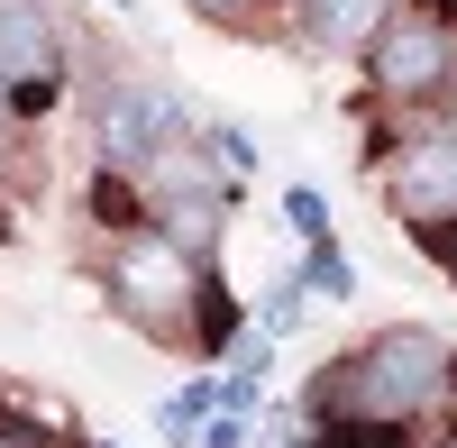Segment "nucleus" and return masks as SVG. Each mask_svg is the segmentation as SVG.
<instances>
[{
    "mask_svg": "<svg viewBox=\"0 0 457 448\" xmlns=\"http://www.w3.org/2000/svg\"><path fill=\"white\" fill-rule=\"evenodd\" d=\"M211 229H220V211H211L202 193H183V202L165 211V238H174L183 256H193V247H211Z\"/></svg>",
    "mask_w": 457,
    "mask_h": 448,
    "instance_id": "nucleus-8",
    "label": "nucleus"
},
{
    "mask_svg": "<svg viewBox=\"0 0 457 448\" xmlns=\"http://www.w3.org/2000/svg\"><path fill=\"white\" fill-rule=\"evenodd\" d=\"M439 256H448V275H457V220H448V238H439Z\"/></svg>",
    "mask_w": 457,
    "mask_h": 448,
    "instance_id": "nucleus-14",
    "label": "nucleus"
},
{
    "mask_svg": "<svg viewBox=\"0 0 457 448\" xmlns=\"http://www.w3.org/2000/svg\"><path fill=\"white\" fill-rule=\"evenodd\" d=\"M120 293H129V311H146V320H183V303H193V256H183L174 238L129 247L120 256Z\"/></svg>",
    "mask_w": 457,
    "mask_h": 448,
    "instance_id": "nucleus-4",
    "label": "nucleus"
},
{
    "mask_svg": "<svg viewBox=\"0 0 457 448\" xmlns=\"http://www.w3.org/2000/svg\"><path fill=\"white\" fill-rule=\"evenodd\" d=\"M448 64H457V46H448V28H439V19H394L385 37H375V83H385L394 101L448 83Z\"/></svg>",
    "mask_w": 457,
    "mask_h": 448,
    "instance_id": "nucleus-2",
    "label": "nucleus"
},
{
    "mask_svg": "<svg viewBox=\"0 0 457 448\" xmlns=\"http://www.w3.org/2000/svg\"><path fill=\"white\" fill-rule=\"evenodd\" d=\"M0 92H10V73H0Z\"/></svg>",
    "mask_w": 457,
    "mask_h": 448,
    "instance_id": "nucleus-17",
    "label": "nucleus"
},
{
    "mask_svg": "<svg viewBox=\"0 0 457 448\" xmlns=\"http://www.w3.org/2000/svg\"><path fill=\"white\" fill-rule=\"evenodd\" d=\"M183 120V101L174 92H156V83H129V92H110V110H101V156L110 165H137V156H156V137Z\"/></svg>",
    "mask_w": 457,
    "mask_h": 448,
    "instance_id": "nucleus-3",
    "label": "nucleus"
},
{
    "mask_svg": "<svg viewBox=\"0 0 457 448\" xmlns=\"http://www.w3.org/2000/svg\"><path fill=\"white\" fill-rule=\"evenodd\" d=\"M202 10H238V0H202Z\"/></svg>",
    "mask_w": 457,
    "mask_h": 448,
    "instance_id": "nucleus-15",
    "label": "nucleus"
},
{
    "mask_svg": "<svg viewBox=\"0 0 457 448\" xmlns=\"http://www.w3.org/2000/svg\"><path fill=\"white\" fill-rule=\"evenodd\" d=\"M394 193H403V211H421V220H457V129L411 137V146H403Z\"/></svg>",
    "mask_w": 457,
    "mask_h": 448,
    "instance_id": "nucleus-5",
    "label": "nucleus"
},
{
    "mask_svg": "<svg viewBox=\"0 0 457 448\" xmlns=\"http://www.w3.org/2000/svg\"><path fill=\"white\" fill-rule=\"evenodd\" d=\"M193 448H247V412H238V402H220V412H211V430H202Z\"/></svg>",
    "mask_w": 457,
    "mask_h": 448,
    "instance_id": "nucleus-11",
    "label": "nucleus"
},
{
    "mask_svg": "<svg viewBox=\"0 0 457 448\" xmlns=\"http://www.w3.org/2000/svg\"><path fill=\"white\" fill-rule=\"evenodd\" d=\"M448 129H457V101H448Z\"/></svg>",
    "mask_w": 457,
    "mask_h": 448,
    "instance_id": "nucleus-16",
    "label": "nucleus"
},
{
    "mask_svg": "<svg viewBox=\"0 0 457 448\" xmlns=\"http://www.w3.org/2000/svg\"><path fill=\"white\" fill-rule=\"evenodd\" d=\"M0 448H10V439H0Z\"/></svg>",
    "mask_w": 457,
    "mask_h": 448,
    "instance_id": "nucleus-18",
    "label": "nucleus"
},
{
    "mask_svg": "<svg viewBox=\"0 0 457 448\" xmlns=\"http://www.w3.org/2000/svg\"><path fill=\"white\" fill-rule=\"evenodd\" d=\"M312 284H320V293H348V256H338V247H312Z\"/></svg>",
    "mask_w": 457,
    "mask_h": 448,
    "instance_id": "nucleus-12",
    "label": "nucleus"
},
{
    "mask_svg": "<svg viewBox=\"0 0 457 448\" xmlns=\"http://www.w3.org/2000/svg\"><path fill=\"white\" fill-rule=\"evenodd\" d=\"M265 448H312V439H302V430H265Z\"/></svg>",
    "mask_w": 457,
    "mask_h": 448,
    "instance_id": "nucleus-13",
    "label": "nucleus"
},
{
    "mask_svg": "<svg viewBox=\"0 0 457 448\" xmlns=\"http://www.w3.org/2000/svg\"><path fill=\"white\" fill-rule=\"evenodd\" d=\"M439 385H448V348L430 339V329H385L375 348L348 357V412H366V421L421 412Z\"/></svg>",
    "mask_w": 457,
    "mask_h": 448,
    "instance_id": "nucleus-1",
    "label": "nucleus"
},
{
    "mask_svg": "<svg viewBox=\"0 0 457 448\" xmlns=\"http://www.w3.org/2000/svg\"><path fill=\"white\" fill-rule=\"evenodd\" d=\"M211 165H220V174H247V165H256V137H247V129H220V137H211Z\"/></svg>",
    "mask_w": 457,
    "mask_h": 448,
    "instance_id": "nucleus-10",
    "label": "nucleus"
},
{
    "mask_svg": "<svg viewBox=\"0 0 457 448\" xmlns=\"http://www.w3.org/2000/svg\"><path fill=\"white\" fill-rule=\"evenodd\" d=\"M394 28V0H312V37L320 46H375Z\"/></svg>",
    "mask_w": 457,
    "mask_h": 448,
    "instance_id": "nucleus-7",
    "label": "nucleus"
},
{
    "mask_svg": "<svg viewBox=\"0 0 457 448\" xmlns=\"http://www.w3.org/2000/svg\"><path fill=\"white\" fill-rule=\"evenodd\" d=\"M284 220L302 229V247H329V202L312 193V183H293V193H284Z\"/></svg>",
    "mask_w": 457,
    "mask_h": 448,
    "instance_id": "nucleus-9",
    "label": "nucleus"
},
{
    "mask_svg": "<svg viewBox=\"0 0 457 448\" xmlns=\"http://www.w3.org/2000/svg\"><path fill=\"white\" fill-rule=\"evenodd\" d=\"M0 73L28 83V92L55 83V28H46L37 0H0Z\"/></svg>",
    "mask_w": 457,
    "mask_h": 448,
    "instance_id": "nucleus-6",
    "label": "nucleus"
}]
</instances>
